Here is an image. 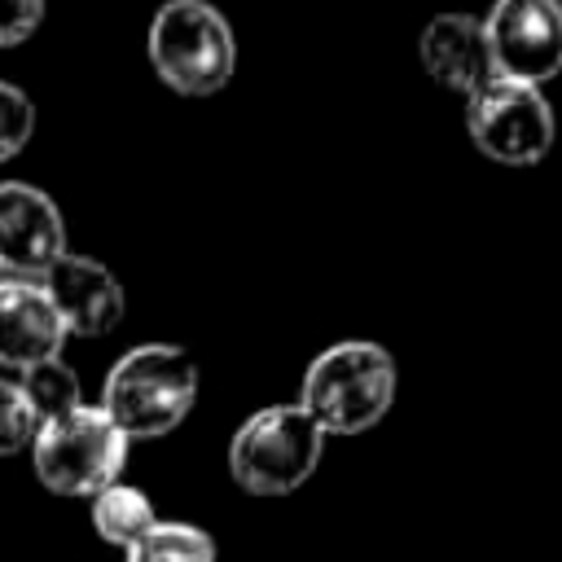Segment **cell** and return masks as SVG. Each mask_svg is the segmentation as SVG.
<instances>
[{
  "label": "cell",
  "mask_w": 562,
  "mask_h": 562,
  "mask_svg": "<svg viewBox=\"0 0 562 562\" xmlns=\"http://www.w3.org/2000/svg\"><path fill=\"white\" fill-rule=\"evenodd\" d=\"M417 57H422V70L457 97H474L496 75L483 18L474 13H435L417 35Z\"/></svg>",
  "instance_id": "10"
},
{
  "label": "cell",
  "mask_w": 562,
  "mask_h": 562,
  "mask_svg": "<svg viewBox=\"0 0 562 562\" xmlns=\"http://www.w3.org/2000/svg\"><path fill=\"white\" fill-rule=\"evenodd\" d=\"M465 127L483 158L501 167H536L553 149V105L536 83L492 75L465 97Z\"/></svg>",
  "instance_id": "6"
},
{
  "label": "cell",
  "mask_w": 562,
  "mask_h": 562,
  "mask_svg": "<svg viewBox=\"0 0 562 562\" xmlns=\"http://www.w3.org/2000/svg\"><path fill=\"white\" fill-rule=\"evenodd\" d=\"M31 132H35V105H31V97L18 83L0 79V162L18 158L26 149V140H31Z\"/></svg>",
  "instance_id": "15"
},
{
  "label": "cell",
  "mask_w": 562,
  "mask_h": 562,
  "mask_svg": "<svg viewBox=\"0 0 562 562\" xmlns=\"http://www.w3.org/2000/svg\"><path fill=\"white\" fill-rule=\"evenodd\" d=\"M40 422H35V408L26 404L22 386L0 378V457H13L22 448H31Z\"/></svg>",
  "instance_id": "16"
},
{
  "label": "cell",
  "mask_w": 562,
  "mask_h": 562,
  "mask_svg": "<svg viewBox=\"0 0 562 562\" xmlns=\"http://www.w3.org/2000/svg\"><path fill=\"white\" fill-rule=\"evenodd\" d=\"M31 461H35V479L48 492L97 496L101 487L119 483L127 465V439L97 404H79L35 430Z\"/></svg>",
  "instance_id": "5"
},
{
  "label": "cell",
  "mask_w": 562,
  "mask_h": 562,
  "mask_svg": "<svg viewBox=\"0 0 562 562\" xmlns=\"http://www.w3.org/2000/svg\"><path fill=\"white\" fill-rule=\"evenodd\" d=\"M44 22V0H0V48L31 40Z\"/></svg>",
  "instance_id": "17"
},
{
  "label": "cell",
  "mask_w": 562,
  "mask_h": 562,
  "mask_svg": "<svg viewBox=\"0 0 562 562\" xmlns=\"http://www.w3.org/2000/svg\"><path fill=\"white\" fill-rule=\"evenodd\" d=\"M154 522H158L154 501L132 483H110V487H101L92 496V527H97V536L105 544L132 549Z\"/></svg>",
  "instance_id": "12"
},
{
  "label": "cell",
  "mask_w": 562,
  "mask_h": 562,
  "mask_svg": "<svg viewBox=\"0 0 562 562\" xmlns=\"http://www.w3.org/2000/svg\"><path fill=\"white\" fill-rule=\"evenodd\" d=\"M149 66L180 97H211L237 70L228 18L206 0H167L149 22Z\"/></svg>",
  "instance_id": "3"
},
{
  "label": "cell",
  "mask_w": 562,
  "mask_h": 562,
  "mask_svg": "<svg viewBox=\"0 0 562 562\" xmlns=\"http://www.w3.org/2000/svg\"><path fill=\"white\" fill-rule=\"evenodd\" d=\"M40 285H44L48 303L57 307L66 334H79V338L110 334L127 312V294H123L119 277L92 255H70V250L57 255L40 272Z\"/></svg>",
  "instance_id": "9"
},
{
  "label": "cell",
  "mask_w": 562,
  "mask_h": 562,
  "mask_svg": "<svg viewBox=\"0 0 562 562\" xmlns=\"http://www.w3.org/2000/svg\"><path fill=\"white\" fill-rule=\"evenodd\" d=\"M325 439L329 435L299 404H268L237 426L228 443V474L250 496H290L316 474Z\"/></svg>",
  "instance_id": "4"
},
{
  "label": "cell",
  "mask_w": 562,
  "mask_h": 562,
  "mask_svg": "<svg viewBox=\"0 0 562 562\" xmlns=\"http://www.w3.org/2000/svg\"><path fill=\"white\" fill-rule=\"evenodd\" d=\"M198 404V364L176 342H140L114 360L101 386V413L123 439H158Z\"/></svg>",
  "instance_id": "1"
},
{
  "label": "cell",
  "mask_w": 562,
  "mask_h": 562,
  "mask_svg": "<svg viewBox=\"0 0 562 562\" xmlns=\"http://www.w3.org/2000/svg\"><path fill=\"white\" fill-rule=\"evenodd\" d=\"M66 325L48 303L40 281L0 277V364L31 369L40 360L61 356Z\"/></svg>",
  "instance_id": "11"
},
{
  "label": "cell",
  "mask_w": 562,
  "mask_h": 562,
  "mask_svg": "<svg viewBox=\"0 0 562 562\" xmlns=\"http://www.w3.org/2000/svg\"><path fill=\"white\" fill-rule=\"evenodd\" d=\"M18 386H22L26 404L35 408V422L40 426L53 422V417H61V413H70V408H79V378H75V369L61 356L22 369Z\"/></svg>",
  "instance_id": "13"
},
{
  "label": "cell",
  "mask_w": 562,
  "mask_h": 562,
  "mask_svg": "<svg viewBox=\"0 0 562 562\" xmlns=\"http://www.w3.org/2000/svg\"><path fill=\"white\" fill-rule=\"evenodd\" d=\"M483 35L501 79L540 88L562 75V0H496L483 18Z\"/></svg>",
  "instance_id": "7"
},
{
  "label": "cell",
  "mask_w": 562,
  "mask_h": 562,
  "mask_svg": "<svg viewBox=\"0 0 562 562\" xmlns=\"http://www.w3.org/2000/svg\"><path fill=\"white\" fill-rule=\"evenodd\" d=\"M57 255H66L61 206L26 180H4L0 184V272L31 281Z\"/></svg>",
  "instance_id": "8"
},
{
  "label": "cell",
  "mask_w": 562,
  "mask_h": 562,
  "mask_svg": "<svg viewBox=\"0 0 562 562\" xmlns=\"http://www.w3.org/2000/svg\"><path fill=\"white\" fill-rule=\"evenodd\" d=\"M123 553L127 562H215V540L193 522H154Z\"/></svg>",
  "instance_id": "14"
},
{
  "label": "cell",
  "mask_w": 562,
  "mask_h": 562,
  "mask_svg": "<svg viewBox=\"0 0 562 562\" xmlns=\"http://www.w3.org/2000/svg\"><path fill=\"white\" fill-rule=\"evenodd\" d=\"M395 404V356L369 338L325 347L299 386V408L325 435H364Z\"/></svg>",
  "instance_id": "2"
}]
</instances>
